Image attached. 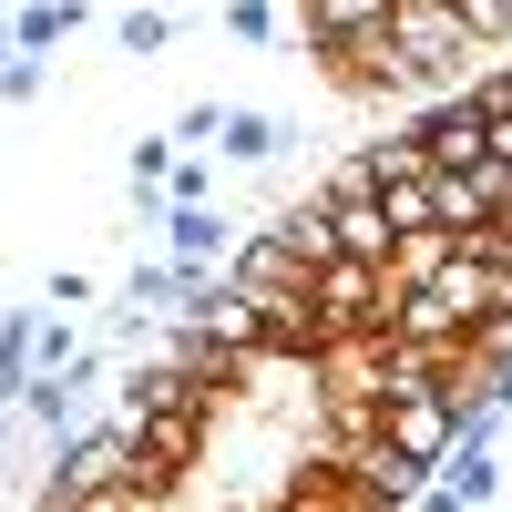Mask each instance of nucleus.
<instances>
[{"instance_id": "1", "label": "nucleus", "mask_w": 512, "mask_h": 512, "mask_svg": "<svg viewBox=\"0 0 512 512\" xmlns=\"http://www.w3.org/2000/svg\"><path fill=\"white\" fill-rule=\"evenodd\" d=\"M379 41H390V62H400V93H461L472 82V52L482 41L461 31L451 0H390V21H379Z\"/></svg>"}, {"instance_id": "2", "label": "nucleus", "mask_w": 512, "mask_h": 512, "mask_svg": "<svg viewBox=\"0 0 512 512\" xmlns=\"http://www.w3.org/2000/svg\"><path fill=\"white\" fill-rule=\"evenodd\" d=\"M123 431H134V472H144V482L185 492V472H205V451H216V410H205L195 390H175V400L134 410Z\"/></svg>"}, {"instance_id": "3", "label": "nucleus", "mask_w": 512, "mask_h": 512, "mask_svg": "<svg viewBox=\"0 0 512 512\" xmlns=\"http://www.w3.org/2000/svg\"><path fill=\"white\" fill-rule=\"evenodd\" d=\"M308 297H318V318H328V349L338 338H390V267L379 256H328V267L308 277Z\"/></svg>"}, {"instance_id": "4", "label": "nucleus", "mask_w": 512, "mask_h": 512, "mask_svg": "<svg viewBox=\"0 0 512 512\" xmlns=\"http://www.w3.org/2000/svg\"><path fill=\"white\" fill-rule=\"evenodd\" d=\"M512 195V164L502 154H472V164H431V226H451V236H472L492 205Z\"/></svg>"}, {"instance_id": "5", "label": "nucleus", "mask_w": 512, "mask_h": 512, "mask_svg": "<svg viewBox=\"0 0 512 512\" xmlns=\"http://www.w3.org/2000/svg\"><path fill=\"white\" fill-rule=\"evenodd\" d=\"M308 277H318V267L297 256L287 226H256V236L226 246V287H236V297H287V287H308Z\"/></svg>"}, {"instance_id": "6", "label": "nucleus", "mask_w": 512, "mask_h": 512, "mask_svg": "<svg viewBox=\"0 0 512 512\" xmlns=\"http://www.w3.org/2000/svg\"><path fill=\"white\" fill-rule=\"evenodd\" d=\"M410 144H420V164H472V154H492V123H482L472 93H431V113L410 123Z\"/></svg>"}, {"instance_id": "7", "label": "nucleus", "mask_w": 512, "mask_h": 512, "mask_svg": "<svg viewBox=\"0 0 512 512\" xmlns=\"http://www.w3.org/2000/svg\"><path fill=\"white\" fill-rule=\"evenodd\" d=\"M318 72H328V93H349V103H390V93H400V62H390V41H379V31L328 41Z\"/></svg>"}, {"instance_id": "8", "label": "nucleus", "mask_w": 512, "mask_h": 512, "mask_svg": "<svg viewBox=\"0 0 512 512\" xmlns=\"http://www.w3.org/2000/svg\"><path fill=\"white\" fill-rule=\"evenodd\" d=\"M123 472H134V431H123V420H103V431L62 441V461H52L62 492H93V482H123Z\"/></svg>"}, {"instance_id": "9", "label": "nucleus", "mask_w": 512, "mask_h": 512, "mask_svg": "<svg viewBox=\"0 0 512 512\" xmlns=\"http://www.w3.org/2000/svg\"><path fill=\"white\" fill-rule=\"evenodd\" d=\"M379 21H390V0H297V41H308V52L359 41V31H379Z\"/></svg>"}, {"instance_id": "10", "label": "nucleus", "mask_w": 512, "mask_h": 512, "mask_svg": "<svg viewBox=\"0 0 512 512\" xmlns=\"http://www.w3.org/2000/svg\"><path fill=\"white\" fill-rule=\"evenodd\" d=\"M164 246H175L185 267H216V256H226L236 236H226V216H216V205L195 195V205H175V216H164Z\"/></svg>"}, {"instance_id": "11", "label": "nucleus", "mask_w": 512, "mask_h": 512, "mask_svg": "<svg viewBox=\"0 0 512 512\" xmlns=\"http://www.w3.org/2000/svg\"><path fill=\"white\" fill-rule=\"evenodd\" d=\"M175 297H185V267H175V256H144V267L123 277V308H144V318H175Z\"/></svg>"}, {"instance_id": "12", "label": "nucleus", "mask_w": 512, "mask_h": 512, "mask_svg": "<svg viewBox=\"0 0 512 512\" xmlns=\"http://www.w3.org/2000/svg\"><path fill=\"white\" fill-rule=\"evenodd\" d=\"M82 21H93V11H82V0H31V11H21V31H11V41H21V52H52V41H72Z\"/></svg>"}, {"instance_id": "13", "label": "nucleus", "mask_w": 512, "mask_h": 512, "mask_svg": "<svg viewBox=\"0 0 512 512\" xmlns=\"http://www.w3.org/2000/svg\"><path fill=\"white\" fill-rule=\"evenodd\" d=\"M216 134H226V154H236V164H267V154L287 144V123H277V113H226Z\"/></svg>"}, {"instance_id": "14", "label": "nucleus", "mask_w": 512, "mask_h": 512, "mask_svg": "<svg viewBox=\"0 0 512 512\" xmlns=\"http://www.w3.org/2000/svg\"><path fill=\"white\" fill-rule=\"evenodd\" d=\"M113 41L144 62V52H164V41H175V21H164V11H123V21H113Z\"/></svg>"}, {"instance_id": "15", "label": "nucleus", "mask_w": 512, "mask_h": 512, "mask_svg": "<svg viewBox=\"0 0 512 512\" xmlns=\"http://www.w3.org/2000/svg\"><path fill=\"white\" fill-rule=\"evenodd\" d=\"M451 11H461L472 41H512V0H451Z\"/></svg>"}, {"instance_id": "16", "label": "nucleus", "mask_w": 512, "mask_h": 512, "mask_svg": "<svg viewBox=\"0 0 512 512\" xmlns=\"http://www.w3.org/2000/svg\"><path fill=\"white\" fill-rule=\"evenodd\" d=\"M0 93H41V52H21V41H0Z\"/></svg>"}, {"instance_id": "17", "label": "nucleus", "mask_w": 512, "mask_h": 512, "mask_svg": "<svg viewBox=\"0 0 512 512\" xmlns=\"http://www.w3.org/2000/svg\"><path fill=\"white\" fill-rule=\"evenodd\" d=\"M226 31L236 41H277V11H267V0H226Z\"/></svg>"}, {"instance_id": "18", "label": "nucleus", "mask_w": 512, "mask_h": 512, "mask_svg": "<svg viewBox=\"0 0 512 512\" xmlns=\"http://www.w3.org/2000/svg\"><path fill=\"white\" fill-rule=\"evenodd\" d=\"M410 502H420V512H472V502H461L451 482H441V492H410Z\"/></svg>"}, {"instance_id": "19", "label": "nucleus", "mask_w": 512, "mask_h": 512, "mask_svg": "<svg viewBox=\"0 0 512 512\" xmlns=\"http://www.w3.org/2000/svg\"><path fill=\"white\" fill-rule=\"evenodd\" d=\"M0 451H11V420H0Z\"/></svg>"}]
</instances>
